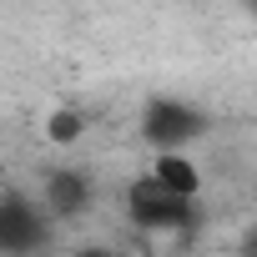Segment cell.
Here are the masks:
<instances>
[{
  "mask_svg": "<svg viewBox=\"0 0 257 257\" xmlns=\"http://www.w3.org/2000/svg\"><path fill=\"white\" fill-rule=\"evenodd\" d=\"M162 187H172V192H182V197H202V167L192 162V152H157L152 157V167H147Z\"/></svg>",
  "mask_w": 257,
  "mask_h": 257,
  "instance_id": "5",
  "label": "cell"
},
{
  "mask_svg": "<svg viewBox=\"0 0 257 257\" xmlns=\"http://www.w3.org/2000/svg\"><path fill=\"white\" fill-rule=\"evenodd\" d=\"M242 257H257V232H247V237H242Z\"/></svg>",
  "mask_w": 257,
  "mask_h": 257,
  "instance_id": "8",
  "label": "cell"
},
{
  "mask_svg": "<svg viewBox=\"0 0 257 257\" xmlns=\"http://www.w3.org/2000/svg\"><path fill=\"white\" fill-rule=\"evenodd\" d=\"M51 212L41 207V197L31 202L26 192H6L0 197V257H36L46 247Z\"/></svg>",
  "mask_w": 257,
  "mask_h": 257,
  "instance_id": "2",
  "label": "cell"
},
{
  "mask_svg": "<svg viewBox=\"0 0 257 257\" xmlns=\"http://www.w3.org/2000/svg\"><path fill=\"white\" fill-rule=\"evenodd\" d=\"M121 212H126V222L137 232H177V237H187L197 227V197H182V192L162 187L152 172L137 177V182H126Z\"/></svg>",
  "mask_w": 257,
  "mask_h": 257,
  "instance_id": "1",
  "label": "cell"
},
{
  "mask_svg": "<svg viewBox=\"0 0 257 257\" xmlns=\"http://www.w3.org/2000/svg\"><path fill=\"white\" fill-rule=\"evenodd\" d=\"M81 137H86V111L61 106V111L46 116V142H51V147H76Z\"/></svg>",
  "mask_w": 257,
  "mask_h": 257,
  "instance_id": "6",
  "label": "cell"
},
{
  "mask_svg": "<svg viewBox=\"0 0 257 257\" xmlns=\"http://www.w3.org/2000/svg\"><path fill=\"white\" fill-rule=\"evenodd\" d=\"M91 202H96V187H91L86 172H76V167L46 172V182H41V207H46L56 222H76L81 212H91Z\"/></svg>",
  "mask_w": 257,
  "mask_h": 257,
  "instance_id": "4",
  "label": "cell"
},
{
  "mask_svg": "<svg viewBox=\"0 0 257 257\" xmlns=\"http://www.w3.org/2000/svg\"><path fill=\"white\" fill-rule=\"evenodd\" d=\"M71 257H116V252H111V247H101V242H86V247H76Z\"/></svg>",
  "mask_w": 257,
  "mask_h": 257,
  "instance_id": "7",
  "label": "cell"
},
{
  "mask_svg": "<svg viewBox=\"0 0 257 257\" xmlns=\"http://www.w3.org/2000/svg\"><path fill=\"white\" fill-rule=\"evenodd\" d=\"M142 137L157 147V152H187L197 137H207V116L197 111V106H187V101H167V96H157V101H147V111H142Z\"/></svg>",
  "mask_w": 257,
  "mask_h": 257,
  "instance_id": "3",
  "label": "cell"
}]
</instances>
